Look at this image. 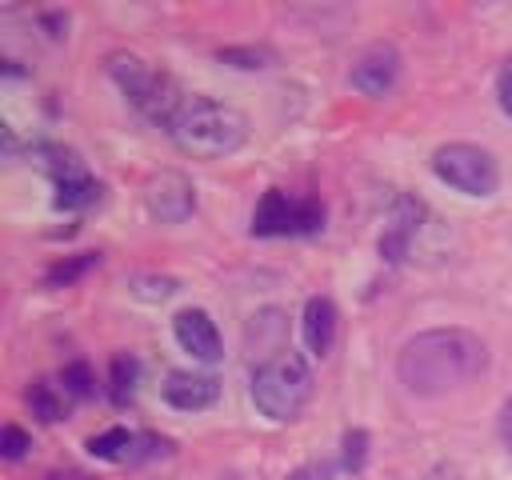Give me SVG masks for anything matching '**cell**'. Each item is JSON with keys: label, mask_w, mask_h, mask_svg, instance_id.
Returning a JSON list of instances; mask_svg holds the SVG:
<instances>
[{"label": "cell", "mask_w": 512, "mask_h": 480, "mask_svg": "<svg viewBox=\"0 0 512 480\" xmlns=\"http://www.w3.org/2000/svg\"><path fill=\"white\" fill-rule=\"evenodd\" d=\"M108 76L120 84V92L128 96V104L136 108V112H144L148 120H156V124H172V116L180 112V104L188 100L180 88H176V80L172 76H164V72H156V68H148L140 56H132V52H112L108 60Z\"/></svg>", "instance_id": "277c9868"}, {"label": "cell", "mask_w": 512, "mask_h": 480, "mask_svg": "<svg viewBox=\"0 0 512 480\" xmlns=\"http://www.w3.org/2000/svg\"><path fill=\"white\" fill-rule=\"evenodd\" d=\"M172 332H176V344L192 356V360H204V364H216L224 352H220V332H216V320L204 312V308H184L172 316Z\"/></svg>", "instance_id": "30bf717a"}, {"label": "cell", "mask_w": 512, "mask_h": 480, "mask_svg": "<svg viewBox=\"0 0 512 480\" xmlns=\"http://www.w3.org/2000/svg\"><path fill=\"white\" fill-rule=\"evenodd\" d=\"M144 208L152 220L160 224H180L196 212V188L184 172L176 168H164V172H152L144 180Z\"/></svg>", "instance_id": "ba28073f"}, {"label": "cell", "mask_w": 512, "mask_h": 480, "mask_svg": "<svg viewBox=\"0 0 512 480\" xmlns=\"http://www.w3.org/2000/svg\"><path fill=\"white\" fill-rule=\"evenodd\" d=\"M432 172L464 196H492L500 188V168L492 152H484L480 144H464V140L440 144L432 152Z\"/></svg>", "instance_id": "5b68a950"}, {"label": "cell", "mask_w": 512, "mask_h": 480, "mask_svg": "<svg viewBox=\"0 0 512 480\" xmlns=\"http://www.w3.org/2000/svg\"><path fill=\"white\" fill-rule=\"evenodd\" d=\"M312 396V368L300 352L280 348L252 372V404L268 420H292Z\"/></svg>", "instance_id": "3957f363"}, {"label": "cell", "mask_w": 512, "mask_h": 480, "mask_svg": "<svg viewBox=\"0 0 512 480\" xmlns=\"http://www.w3.org/2000/svg\"><path fill=\"white\" fill-rule=\"evenodd\" d=\"M60 384H64V388H68V396H76V400H80V396H88V392H92V372H88V364H80V360H76V364H68V368H64V376H60Z\"/></svg>", "instance_id": "ffe728a7"}, {"label": "cell", "mask_w": 512, "mask_h": 480, "mask_svg": "<svg viewBox=\"0 0 512 480\" xmlns=\"http://www.w3.org/2000/svg\"><path fill=\"white\" fill-rule=\"evenodd\" d=\"M336 304L328 296H312L304 304V344L312 356H328L332 340H336Z\"/></svg>", "instance_id": "4fadbf2b"}, {"label": "cell", "mask_w": 512, "mask_h": 480, "mask_svg": "<svg viewBox=\"0 0 512 480\" xmlns=\"http://www.w3.org/2000/svg\"><path fill=\"white\" fill-rule=\"evenodd\" d=\"M48 480H88V476H80V472H48Z\"/></svg>", "instance_id": "d4e9b609"}, {"label": "cell", "mask_w": 512, "mask_h": 480, "mask_svg": "<svg viewBox=\"0 0 512 480\" xmlns=\"http://www.w3.org/2000/svg\"><path fill=\"white\" fill-rule=\"evenodd\" d=\"M420 216H424L420 200L396 196L392 216H388V228H384V236H380V256H388L392 264L404 260V256H408V244H412V236H416V228H420Z\"/></svg>", "instance_id": "8fae6325"}, {"label": "cell", "mask_w": 512, "mask_h": 480, "mask_svg": "<svg viewBox=\"0 0 512 480\" xmlns=\"http://www.w3.org/2000/svg\"><path fill=\"white\" fill-rule=\"evenodd\" d=\"M132 444H136V432H128V428H108V432H100V436L88 440V452L100 456V460L128 464V460H132Z\"/></svg>", "instance_id": "9a60e30c"}, {"label": "cell", "mask_w": 512, "mask_h": 480, "mask_svg": "<svg viewBox=\"0 0 512 480\" xmlns=\"http://www.w3.org/2000/svg\"><path fill=\"white\" fill-rule=\"evenodd\" d=\"M220 396V384L212 376H200V372H168L164 376V400L180 412H200L208 404H216Z\"/></svg>", "instance_id": "7c38bea8"}, {"label": "cell", "mask_w": 512, "mask_h": 480, "mask_svg": "<svg viewBox=\"0 0 512 480\" xmlns=\"http://www.w3.org/2000/svg\"><path fill=\"white\" fill-rule=\"evenodd\" d=\"M100 264V252H80L76 260H64V264H56V268H48V276H44V284H72V280H80L88 268H96Z\"/></svg>", "instance_id": "e0dca14e"}, {"label": "cell", "mask_w": 512, "mask_h": 480, "mask_svg": "<svg viewBox=\"0 0 512 480\" xmlns=\"http://www.w3.org/2000/svg\"><path fill=\"white\" fill-rule=\"evenodd\" d=\"M364 448H368V436L356 428L344 436V468H360L364 464Z\"/></svg>", "instance_id": "44dd1931"}, {"label": "cell", "mask_w": 512, "mask_h": 480, "mask_svg": "<svg viewBox=\"0 0 512 480\" xmlns=\"http://www.w3.org/2000/svg\"><path fill=\"white\" fill-rule=\"evenodd\" d=\"M488 364V348L480 336L464 328H428L412 336L396 356V376L412 396H444Z\"/></svg>", "instance_id": "6da1fadb"}, {"label": "cell", "mask_w": 512, "mask_h": 480, "mask_svg": "<svg viewBox=\"0 0 512 480\" xmlns=\"http://www.w3.org/2000/svg\"><path fill=\"white\" fill-rule=\"evenodd\" d=\"M28 448H32L28 432L16 428V424H4V432H0V456H4V460H20Z\"/></svg>", "instance_id": "d6986e66"}, {"label": "cell", "mask_w": 512, "mask_h": 480, "mask_svg": "<svg viewBox=\"0 0 512 480\" xmlns=\"http://www.w3.org/2000/svg\"><path fill=\"white\" fill-rule=\"evenodd\" d=\"M428 480H460V476H456V468H448V464H436V468L428 472Z\"/></svg>", "instance_id": "cb8c5ba5"}, {"label": "cell", "mask_w": 512, "mask_h": 480, "mask_svg": "<svg viewBox=\"0 0 512 480\" xmlns=\"http://www.w3.org/2000/svg\"><path fill=\"white\" fill-rule=\"evenodd\" d=\"M496 96H500V108L512 116V56L500 64V76H496Z\"/></svg>", "instance_id": "7402d4cb"}, {"label": "cell", "mask_w": 512, "mask_h": 480, "mask_svg": "<svg viewBox=\"0 0 512 480\" xmlns=\"http://www.w3.org/2000/svg\"><path fill=\"white\" fill-rule=\"evenodd\" d=\"M48 172L56 184V204L60 208H88L100 196L96 176L88 172V164L68 152V148H48Z\"/></svg>", "instance_id": "9c48e42d"}, {"label": "cell", "mask_w": 512, "mask_h": 480, "mask_svg": "<svg viewBox=\"0 0 512 480\" xmlns=\"http://www.w3.org/2000/svg\"><path fill=\"white\" fill-rule=\"evenodd\" d=\"M220 60L224 64H236V68H268L272 52L268 48H224Z\"/></svg>", "instance_id": "ac0fdd59"}, {"label": "cell", "mask_w": 512, "mask_h": 480, "mask_svg": "<svg viewBox=\"0 0 512 480\" xmlns=\"http://www.w3.org/2000/svg\"><path fill=\"white\" fill-rule=\"evenodd\" d=\"M168 136L176 140L180 152L196 160H220L232 156L248 140V120L232 104L208 100V96H188L180 112L168 124Z\"/></svg>", "instance_id": "7a4b0ae2"}, {"label": "cell", "mask_w": 512, "mask_h": 480, "mask_svg": "<svg viewBox=\"0 0 512 480\" xmlns=\"http://www.w3.org/2000/svg\"><path fill=\"white\" fill-rule=\"evenodd\" d=\"M28 408L44 420V424H56L64 412H68V388L56 384V380H32L28 392H24Z\"/></svg>", "instance_id": "5bb4252c"}, {"label": "cell", "mask_w": 512, "mask_h": 480, "mask_svg": "<svg viewBox=\"0 0 512 480\" xmlns=\"http://www.w3.org/2000/svg\"><path fill=\"white\" fill-rule=\"evenodd\" d=\"M400 68H404L400 52H396L388 40H376V44H368V48L356 52V60H352V68H348V84H352L360 96L380 100V96H388V92L400 84Z\"/></svg>", "instance_id": "52a82bcc"}, {"label": "cell", "mask_w": 512, "mask_h": 480, "mask_svg": "<svg viewBox=\"0 0 512 480\" xmlns=\"http://www.w3.org/2000/svg\"><path fill=\"white\" fill-rule=\"evenodd\" d=\"M324 228L320 200H296L280 188H268L252 212V236H316Z\"/></svg>", "instance_id": "8992f818"}, {"label": "cell", "mask_w": 512, "mask_h": 480, "mask_svg": "<svg viewBox=\"0 0 512 480\" xmlns=\"http://www.w3.org/2000/svg\"><path fill=\"white\" fill-rule=\"evenodd\" d=\"M500 436H504V444L512 448V400H508L504 412H500Z\"/></svg>", "instance_id": "603a6c76"}, {"label": "cell", "mask_w": 512, "mask_h": 480, "mask_svg": "<svg viewBox=\"0 0 512 480\" xmlns=\"http://www.w3.org/2000/svg\"><path fill=\"white\" fill-rule=\"evenodd\" d=\"M136 376H140V364L132 356H116L112 360V372H108V396H112V404H128L132 400Z\"/></svg>", "instance_id": "2e32d148"}]
</instances>
